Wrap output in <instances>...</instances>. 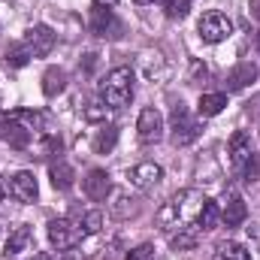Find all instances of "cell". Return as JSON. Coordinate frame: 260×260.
<instances>
[{"instance_id":"cell-1","label":"cell","mask_w":260,"mask_h":260,"mask_svg":"<svg viewBox=\"0 0 260 260\" xmlns=\"http://www.w3.org/2000/svg\"><path fill=\"white\" fill-rule=\"evenodd\" d=\"M206 197L194 191V188H182L179 194H173L160 209H157V224L164 230H179L185 224H194V218L200 215Z\"/></svg>"},{"instance_id":"cell-2","label":"cell","mask_w":260,"mask_h":260,"mask_svg":"<svg viewBox=\"0 0 260 260\" xmlns=\"http://www.w3.org/2000/svg\"><path fill=\"white\" fill-rule=\"evenodd\" d=\"M103 103L109 109H121L133 100V70L130 67H115L103 82H100Z\"/></svg>"},{"instance_id":"cell-3","label":"cell","mask_w":260,"mask_h":260,"mask_svg":"<svg viewBox=\"0 0 260 260\" xmlns=\"http://www.w3.org/2000/svg\"><path fill=\"white\" fill-rule=\"evenodd\" d=\"M197 30H200V40L203 43H224L230 34H233V21L224 15V12H206L203 18H200V24H197Z\"/></svg>"},{"instance_id":"cell-4","label":"cell","mask_w":260,"mask_h":260,"mask_svg":"<svg viewBox=\"0 0 260 260\" xmlns=\"http://www.w3.org/2000/svg\"><path fill=\"white\" fill-rule=\"evenodd\" d=\"M197 136H200V124L188 115V106L185 103H176L173 106V145L176 148H185V145L197 142Z\"/></svg>"},{"instance_id":"cell-5","label":"cell","mask_w":260,"mask_h":260,"mask_svg":"<svg viewBox=\"0 0 260 260\" xmlns=\"http://www.w3.org/2000/svg\"><path fill=\"white\" fill-rule=\"evenodd\" d=\"M82 236H85V230L76 227V224L67 221V218H55V221H49V242H52L58 251H70V248L82 245Z\"/></svg>"},{"instance_id":"cell-6","label":"cell","mask_w":260,"mask_h":260,"mask_svg":"<svg viewBox=\"0 0 260 260\" xmlns=\"http://www.w3.org/2000/svg\"><path fill=\"white\" fill-rule=\"evenodd\" d=\"M24 49H27L30 58H46V55L55 49V34H52V27H46V24L27 27V34H24Z\"/></svg>"},{"instance_id":"cell-7","label":"cell","mask_w":260,"mask_h":260,"mask_svg":"<svg viewBox=\"0 0 260 260\" xmlns=\"http://www.w3.org/2000/svg\"><path fill=\"white\" fill-rule=\"evenodd\" d=\"M91 30H94L97 37H103V40H118L124 27H121V21L112 15V9L97 6V9L91 12Z\"/></svg>"},{"instance_id":"cell-8","label":"cell","mask_w":260,"mask_h":260,"mask_svg":"<svg viewBox=\"0 0 260 260\" xmlns=\"http://www.w3.org/2000/svg\"><path fill=\"white\" fill-rule=\"evenodd\" d=\"M136 133H139V139L145 142V145H151V142H160V136H164V118H160V112L157 109H142L139 112V121H136Z\"/></svg>"},{"instance_id":"cell-9","label":"cell","mask_w":260,"mask_h":260,"mask_svg":"<svg viewBox=\"0 0 260 260\" xmlns=\"http://www.w3.org/2000/svg\"><path fill=\"white\" fill-rule=\"evenodd\" d=\"M127 179H130L133 188H139V191H151L154 185H160L164 170H160L157 164H136V167L127 173Z\"/></svg>"},{"instance_id":"cell-10","label":"cell","mask_w":260,"mask_h":260,"mask_svg":"<svg viewBox=\"0 0 260 260\" xmlns=\"http://www.w3.org/2000/svg\"><path fill=\"white\" fill-rule=\"evenodd\" d=\"M82 191L88 200H106V197L112 194V182H109V173L106 170H91L85 179H82Z\"/></svg>"},{"instance_id":"cell-11","label":"cell","mask_w":260,"mask_h":260,"mask_svg":"<svg viewBox=\"0 0 260 260\" xmlns=\"http://www.w3.org/2000/svg\"><path fill=\"white\" fill-rule=\"evenodd\" d=\"M9 194L15 197L18 203H34V200H37V194H40L34 173H27V170L15 173V176L9 179Z\"/></svg>"},{"instance_id":"cell-12","label":"cell","mask_w":260,"mask_h":260,"mask_svg":"<svg viewBox=\"0 0 260 260\" xmlns=\"http://www.w3.org/2000/svg\"><path fill=\"white\" fill-rule=\"evenodd\" d=\"M251 154H254L251 151V136L245 130H236L230 136V160H233V167H245Z\"/></svg>"},{"instance_id":"cell-13","label":"cell","mask_w":260,"mask_h":260,"mask_svg":"<svg viewBox=\"0 0 260 260\" xmlns=\"http://www.w3.org/2000/svg\"><path fill=\"white\" fill-rule=\"evenodd\" d=\"M30 239H34V233H30V227L27 224H18L9 236H6V245H3V254L6 257H15V254H21V251H27V245H30Z\"/></svg>"},{"instance_id":"cell-14","label":"cell","mask_w":260,"mask_h":260,"mask_svg":"<svg viewBox=\"0 0 260 260\" xmlns=\"http://www.w3.org/2000/svg\"><path fill=\"white\" fill-rule=\"evenodd\" d=\"M9 118L18 121V124H24L30 133H46L49 130L46 112H37V109H15V112H9Z\"/></svg>"},{"instance_id":"cell-15","label":"cell","mask_w":260,"mask_h":260,"mask_svg":"<svg viewBox=\"0 0 260 260\" xmlns=\"http://www.w3.org/2000/svg\"><path fill=\"white\" fill-rule=\"evenodd\" d=\"M245 215H248V209H245V200L239 194H230L227 197V203H224V212H221V221H224V227H239L242 221H245Z\"/></svg>"},{"instance_id":"cell-16","label":"cell","mask_w":260,"mask_h":260,"mask_svg":"<svg viewBox=\"0 0 260 260\" xmlns=\"http://www.w3.org/2000/svg\"><path fill=\"white\" fill-rule=\"evenodd\" d=\"M109 209H112V215H115L118 221H127V218H133V215H139V200L130 197L127 191H115Z\"/></svg>"},{"instance_id":"cell-17","label":"cell","mask_w":260,"mask_h":260,"mask_svg":"<svg viewBox=\"0 0 260 260\" xmlns=\"http://www.w3.org/2000/svg\"><path fill=\"white\" fill-rule=\"evenodd\" d=\"M200 239H203L200 224H185V227H179V230H176V236H173L170 242H173V248H176V251H191V248L200 245Z\"/></svg>"},{"instance_id":"cell-18","label":"cell","mask_w":260,"mask_h":260,"mask_svg":"<svg viewBox=\"0 0 260 260\" xmlns=\"http://www.w3.org/2000/svg\"><path fill=\"white\" fill-rule=\"evenodd\" d=\"M257 79V67L254 64H239L230 70V76H227V91H242V88H248L251 82Z\"/></svg>"},{"instance_id":"cell-19","label":"cell","mask_w":260,"mask_h":260,"mask_svg":"<svg viewBox=\"0 0 260 260\" xmlns=\"http://www.w3.org/2000/svg\"><path fill=\"white\" fill-rule=\"evenodd\" d=\"M49 179H52V188L55 191H70L76 185V173H73V167L64 164V160H58V164L49 167Z\"/></svg>"},{"instance_id":"cell-20","label":"cell","mask_w":260,"mask_h":260,"mask_svg":"<svg viewBox=\"0 0 260 260\" xmlns=\"http://www.w3.org/2000/svg\"><path fill=\"white\" fill-rule=\"evenodd\" d=\"M30 136H34V133L24 127V124L6 118V124H3V139H6L12 148H27V145H30Z\"/></svg>"},{"instance_id":"cell-21","label":"cell","mask_w":260,"mask_h":260,"mask_svg":"<svg viewBox=\"0 0 260 260\" xmlns=\"http://www.w3.org/2000/svg\"><path fill=\"white\" fill-rule=\"evenodd\" d=\"M64 88H67V73L61 67H49L43 73V94L46 97H58Z\"/></svg>"},{"instance_id":"cell-22","label":"cell","mask_w":260,"mask_h":260,"mask_svg":"<svg viewBox=\"0 0 260 260\" xmlns=\"http://www.w3.org/2000/svg\"><path fill=\"white\" fill-rule=\"evenodd\" d=\"M224 106H227V94H203L200 103H197V112L203 118H215Z\"/></svg>"},{"instance_id":"cell-23","label":"cell","mask_w":260,"mask_h":260,"mask_svg":"<svg viewBox=\"0 0 260 260\" xmlns=\"http://www.w3.org/2000/svg\"><path fill=\"white\" fill-rule=\"evenodd\" d=\"M115 245H118V239H106V242H103V236H100V233H91V239H85V242H82V248H85V254H88V257H103V254L109 257V251H112Z\"/></svg>"},{"instance_id":"cell-24","label":"cell","mask_w":260,"mask_h":260,"mask_svg":"<svg viewBox=\"0 0 260 260\" xmlns=\"http://www.w3.org/2000/svg\"><path fill=\"white\" fill-rule=\"evenodd\" d=\"M115 142H118V130L115 127L97 130V136H94V151H97V154H109V151L115 148Z\"/></svg>"},{"instance_id":"cell-25","label":"cell","mask_w":260,"mask_h":260,"mask_svg":"<svg viewBox=\"0 0 260 260\" xmlns=\"http://www.w3.org/2000/svg\"><path fill=\"white\" fill-rule=\"evenodd\" d=\"M215 260H251V257H248V251L239 242H218Z\"/></svg>"},{"instance_id":"cell-26","label":"cell","mask_w":260,"mask_h":260,"mask_svg":"<svg viewBox=\"0 0 260 260\" xmlns=\"http://www.w3.org/2000/svg\"><path fill=\"white\" fill-rule=\"evenodd\" d=\"M218 218H221L218 203L206 200V203H203V209H200V215H197V224H200V230H212V227L218 224Z\"/></svg>"},{"instance_id":"cell-27","label":"cell","mask_w":260,"mask_h":260,"mask_svg":"<svg viewBox=\"0 0 260 260\" xmlns=\"http://www.w3.org/2000/svg\"><path fill=\"white\" fill-rule=\"evenodd\" d=\"M27 61H30V55H27L24 43H15V46H9V49H6V64H12V67H24Z\"/></svg>"},{"instance_id":"cell-28","label":"cell","mask_w":260,"mask_h":260,"mask_svg":"<svg viewBox=\"0 0 260 260\" xmlns=\"http://www.w3.org/2000/svg\"><path fill=\"white\" fill-rule=\"evenodd\" d=\"M188 12H191V0H167V15H170L173 21L185 18Z\"/></svg>"},{"instance_id":"cell-29","label":"cell","mask_w":260,"mask_h":260,"mask_svg":"<svg viewBox=\"0 0 260 260\" xmlns=\"http://www.w3.org/2000/svg\"><path fill=\"white\" fill-rule=\"evenodd\" d=\"M82 230L91 236V233H103V215L100 212H88L85 218H82Z\"/></svg>"},{"instance_id":"cell-30","label":"cell","mask_w":260,"mask_h":260,"mask_svg":"<svg viewBox=\"0 0 260 260\" xmlns=\"http://www.w3.org/2000/svg\"><path fill=\"white\" fill-rule=\"evenodd\" d=\"M245 182L251 185V182H260V151H254L251 157H248V164H245Z\"/></svg>"},{"instance_id":"cell-31","label":"cell","mask_w":260,"mask_h":260,"mask_svg":"<svg viewBox=\"0 0 260 260\" xmlns=\"http://www.w3.org/2000/svg\"><path fill=\"white\" fill-rule=\"evenodd\" d=\"M106 109H109L106 103H88L85 106V118L88 121H103L106 118Z\"/></svg>"},{"instance_id":"cell-32","label":"cell","mask_w":260,"mask_h":260,"mask_svg":"<svg viewBox=\"0 0 260 260\" xmlns=\"http://www.w3.org/2000/svg\"><path fill=\"white\" fill-rule=\"evenodd\" d=\"M154 254V248L148 245V242H142V245H136L133 251H127V260H151Z\"/></svg>"},{"instance_id":"cell-33","label":"cell","mask_w":260,"mask_h":260,"mask_svg":"<svg viewBox=\"0 0 260 260\" xmlns=\"http://www.w3.org/2000/svg\"><path fill=\"white\" fill-rule=\"evenodd\" d=\"M248 12H251V18L260 21V0H248Z\"/></svg>"},{"instance_id":"cell-34","label":"cell","mask_w":260,"mask_h":260,"mask_svg":"<svg viewBox=\"0 0 260 260\" xmlns=\"http://www.w3.org/2000/svg\"><path fill=\"white\" fill-rule=\"evenodd\" d=\"M136 6H151V3H167V0H133Z\"/></svg>"},{"instance_id":"cell-35","label":"cell","mask_w":260,"mask_h":260,"mask_svg":"<svg viewBox=\"0 0 260 260\" xmlns=\"http://www.w3.org/2000/svg\"><path fill=\"white\" fill-rule=\"evenodd\" d=\"M9 194V185H6V182H3V179H0V203H3V197Z\"/></svg>"},{"instance_id":"cell-36","label":"cell","mask_w":260,"mask_h":260,"mask_svg":"<svg viewBox=\"0 0 260 260\" xmlns=\"http://www.w3.org/2000/svg\"><path fill=\"white\" fill-rule=\"evenodd\" d=\"M118 0H97V6H115Z\"/></svg>"},{"instance_id":"cell-37","label":"cell","mask_w":260,"mask_h":260,"mask_svg":"<svg viewBox=\"0 0 260 260\" xmlns=\"http://www.w3.org/2000/svg\"><path fill=\"white\" fill-rule=\"evenodd\" d=\"M248 109H251V112H260V97L254 100V103H251V106H248Z\"/></svg>"},{"instance_id":"cell-38","label":"cell","mask_w":260,"mask_h":260,"mask_svg":"<svg viewBox=\"0 0 260 260\" xmlns=\"http://www.w3.org/2000/svg\"><path fill=\"white\" fill-rule=\"evenodd\" d=\"M30 260H52V254H34Z\"/></svg>"},{"instance_id":"cell-39","label":"cell","mask_w":260,"mask_h":260,"mask_svg":"<svg viewBox=\"0 0 260 260\" xmlns=\"http://www.w3.org/2000/svg\"><path fill=\"white\" fill-rule=\"evenodd\" d=\"M257 52H260V34H257Z\"/></svg>"}]
</instances>
